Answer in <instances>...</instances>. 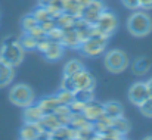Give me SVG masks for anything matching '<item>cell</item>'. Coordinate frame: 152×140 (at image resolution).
Returning <instances> with one entry per match:
<instances>
[{
  "mask_svg": "<svg viewBox=\"0 0 152 140\" xmlns=\"http://www.w3.org/2000/svg\"><path fill=\"white\" fill-rule=\"evenodd\" d=\"M24 59V49L19 44V39L16 37H7L3 42V47L0 52V61L10 66H18Z\"/></svg>",
  "mask_w": 152,
  "mask_h": 140,
  "instance_id": "cell-1",
  "label": "cell"
},
{
  "mask_svg": "<svg viewBox=\"0 0 152 140\" xmlns=\"http://www.w3.org/2000/svg\"><path fill=\"white\" fill-rule=\"evenodd\" d=\"M127 28L133 36L143 37L151 33L152 21L145 12H134L127 21Z\"/></svg>",
  "mask_w": 152,
  "mask_h": 140,
  "instance_id": "cell-2",
  "label": "cell"
},
{
  "mask_svg": "<svg viewBox=\"0 0 152 140\" xmlns=\"http://www.w3.org/2000/svg\"><path fill=\"white\" fill-rule=\"evenodd\" d=\"M9 99L12 103L18 105V106H30L33 102H34V94H33V90L25 86V84H16L10 89L9 92Z\"/></svg>",
  "mask_w": 152,
  "mask_h": 140,
  "instance_id": "cell-3",
  "label": "cell"
},
{
  "mask_svg": "<svg viewBox=\"0 0 152 140\" xmlns=\"http://www.w3.org/2000/svg\"><path fill=\"white\" fill-rule=\"evenodd\" d=\"M127 55L121 50H109L105 55V66L111 72H121L127 68Z\"/></svg>",
  "mask_w": 152,
  "mask_h": 140,
  "instance_id": "cell-4",
  "label": "cell"
},
{
  "mask_svg": "<svg viewBox=\"0 0 152 140\" xmlns=\"http://www.w3.org/2000/svg\"><path fill=\"white\" fill-rule=\"evenodd\" d=\"M106 42H108V39H105V37H90L86 42H83L78 49L87 56H98L105 50Z\"/></svg>",
  "mask_w": 152,
  "mask_h": 140,
  "instance_id": "cell-5",
  "label": "cell"
},
{
  "mask_svg": "<svg viewBox=\"0 0 152 140\" xmlns=\"http://www.w3.org/2000/svg\"><path fill=\"white\" fill-rule=\"evenodd\" d=\"M99 31H101L102 34H105V36H111L115 30H117V18L111 13V12H106V10H103L101 15H99V18L96 19V22L93 24Z\"/></svg>",
  "mask_w": 152,
  "mask_h": 140,
  "instance_id": "cell-6",
  "label": "cell"
},
{
  "mask_svg": "<svg viewBox=\"0 0 152 140\" xmlns=\"http://www.w3.org/2000/svg\"><path fill=\"white\" fill-rule=\"evenodd\" d=\"M103 10H105V6H103V3H102L101 0H92L86 7L81 9L80 18L84 19L89 24H95L96 19L99 18V15H101Z\"/></svg>",
  "mask_w": 152,
  "mask_h": 140,
  "instance_id": "cell-7",
  "label": "cell"
},
{
  "mask_svg": "<svg viewBox=\"0 0 152 140\" xmlns=\"http://www.w3.org/2000/svg\"><path fill=\"white\" fill-rule=\"evenodd\" d=\"M148 97H149V90H148L146 83H136L129 90V99L137 106Z\"/></svg>",
  "mask_w": 152,
  "mask_h": 140,
  "instance_id": "cell-8",
  "label": "cell"
},
{
  "mask_svg": "<svg viewBox=\"0 0 152 140\" xmlns=\"http://www.w3.org/2000/svg\"><path fill=\"white\" fill-rule=\"evenodd\" d=\"M83 115H84L89 121L95 122L96 120L101 118V115H103V105H102L101 102L95 100V99L90 100V102H87V103H84Z\"/></svg>",
  "mask_w": 152,
  "mask_h": 140,
  "instance_id": "cell-9",
  "label": "cell"
},
{
  "mask_svg": "<svg viewBox=\"0 0 152 140\" xmlns=\"http://www.w3.org/2000/svg\"><path fill=\"white\" fill-rule=\"evenodd\" d=\"M72 78H74V83H75L77 89H92L93 90V87H95V78L86 69H81Z\"/></svg>",
  "mask_w": 152,
  "mask_h": 140,
  "instance_id": "cell-10",
  "label": "cell"
},
{
  "mask_svg": "<svg viewBox=\"0 0 152 140\" xmlns=\"http://www.w3.org/2000/svg\"><path fill=\"white\" fill-rule=\"evenodd\" d=\"M45 117V112L43 109L40 108V105H30L25 108L24 111V118H25V122H39L40 120H43Z\"/></svg>",
  "mask_w": 152,
  "mask_h": 140,
  "instance_id": "cell-11",
  "label": "cell"
},
{
  "mask_svg": "<svg viewBox=\"0 0 152 140\" xmlns=\"http://www.w3.org/2000/svg\"><path fill=\"white\" fill-rule=\"evenodd\" d=\"M61 43H62L64 46L72 47V49H78V47H80L81 42H80L78 34H77V31H75L74 27L64 30V37H62V42H61Z\"/></svg>",
  "mask_w": 152,
  "mask_h": 140,
  "instance_id": "cell-12",
  "label": "cell"
},
{
  "mask_svg": "<svg viewBox=\"0 0 152 140\" xmlns=\"http://www.w3.org/2000/svg\"><path fill=\"white\" fill-rule=\"evenodd\" d=\"M40 133L42 131L37 122H25V125L21 130V140H36Z\"/></svg>",
  "mask_w": 152,
  "mask_h": 140,
  "instance_id": "cell-13",
  "label": "cell"
},
{
  "mask_svg": "<svg viewBox=\"0 0 152 140\" xmlns=\"http://www.w3.org/2000/svg\"><path fill=\"white\" fill-rule=\"evenodd\" d=\"M69 125L77 128V130H81V128H93V122L89 121L83 114H71L69 117Z\"/></svg>",
  "mask_w": 152,
  "mask_h": 140,
  "instance_id": "cell-14",
  "label": "cell"
},
{
  "mask_svg": "<svg viewBox=\"0 0 152 140\" xmlns=\"http://www.w3.org/2000/svg\"><path fill=\"white\" fill-rule=\"evenodd\" d=\"M13 75H15L13 66L4 63L3 61H0V87L7 86L13 80Z\"/></svg>",
  "mask_w": 152,
  "mask_h": 140,
  "instance_id": "cell-15",
  "label": "cell"
},
{
  "mask_svg": "<svg viewBox=\"0 0 152 140\" xmlns=\"http://www.w3.org/2000/svg\"><path fill=\"white\" fill-rule=\"evenodd\" d=\"M62 55H64V44L59 43V42H52L50 40V44L46 49L45 56H46L49 61H56V59H59Z\"/></svg>",
  "mask_w": 152,
  "mask_h": 140,
  "instance_id": "cell-16",
  "label": "cell"
},
{
  "mask_svg": "<svg viewBox=\"0 0 152 140\" xmlns=\"http://www.w3.org/2000/svg\"><path fill=\"white\" fill-rule=\"evenodd\" d=\"M39 105H40V108L43 109L45 115H48V114H53L55 109H56L61 103H59V100H58L56 96H48V97L42 99Z\"/></svg>",
  "mask_w": 152,
  "mask_h": 140,
  "instance_id": "cell-17",
  "label": "cell"
},
{
  "mask_svg": "<svg viewBox=\"0 0 152 140\" xmlns=\"http://www.w3.org/2000/svg\"><path fill=\"white\" fill-rule=\"evenodd\" d=\"M103 114L111 117L112 120L123 117V106L118 102H108V103L103 105Z\"/></svg>",
  "mask_w": 152,
  "mask_h": 140,
  "instance_id": "cell-18",
  "label": "cell"
},
{
  "mask_svg": "<svg viewBox=\"0 0 152 140\" xmlns=\"http://www.w3.org/2000/svg\"><path fill=\"white\" fill-rule=\"evenodd\" d=\"M151 68V61L148 58H137L133 63V72L136 75H145Z\"/></svg>",
  "mask_w": 152,
  "mask_h": 140,
  "instance_id": "cell-19",
  "label": "cell"
},
{
  "mask_svg": "<svg viewBox=\"0 0 152 140\" xmlns=\"http://www.w3.org/2000/svg\"><path fill=\"white\" fill-rule=\"evenodd\" d=\"M75 16H72V15H68V13H61L56 19H55V22H56V25L59 27V28H62V30H66V28H71V27H74V22H75Z\"/></svg>",
  "mask_w": 152,
  "mask_h": 140,
  "instance_id": "cell-20",
  "label": "cell"
},
{
  "mask_svg": "<svg viewBox=\"0 0 152 140\" xmlns=\"http://www.w3.org/2000/svg\"><path fill=\"white\" fill-rule=\"evenodd\" d=\"M64 13H68V15H72L75 18L80 16L81 13V6L77 3V0H64Z\"/></svg>",
  "mask_w": 152,
  "mask_h": 140,
  "instance_id": "cell-21",
  "label": "cell"
},
{
  "mask_svg": "<svg viewBox=\"0 0 152 140\" xmlns=\"http://www.w3.org/2000/svg\"><path fill=\"white\" fill-rule=\"evenodd\" d=\"M95 99V94L92 89H77L74 92V100H78L81 103H87Z\"/></svg>",
  "mask_w": 152,
  "mask_h": 140,
  "instance_id": "cell-22",
  "label": "cell"
},
{
  "mask_svg": "<svg viewBox=\"0 0 152 140\" xmlns=\"http://www.w3.org/2000/svg\"><path fill=\"white\" fill-rule=\"evenodd\" d=\"M112 127H114L115 130H118L123 136L130 131V122H129L126 118H123V117L114 118V120H112Z\"/></svg>",
  "mask_w": 152,
  "mask_h": 140,
  "instance_id": "cell-23",
  "label": "cell"
},
{
  "mask_svg": "<svg viewBox=\"0 0 152 140\" xmlns=\"http://www.w3.org/2000/svg\"><path fill=\"white\" fill-rule=\"evenodd\" d=\"M83 68V63L78 61V59H72L69 61L66 65H65V75H69V77H74L77 72H80Z\"/></svg>",
  "mask_w": 152,
  "mask_h": 140,
  "instance_id": "cell-24",
  "label": "cell"
},
{
  "mask_svg": "<svg viewBox=\"0 0 152 140\" xmlns=\"http://www.w3.org/2000/svg\"><path fill=\"white\" fill-rule=\"evenodd\" d=\"M19 44L24 50H33V49H37V40L31 34L25 33V36H22L19 39Z\"/></svg>",
  "mask_w": 152,
  "mask_h": 140,
  "instance_id": "cell-25",
  "label": "cell"
},
{
  "mask_svg": "<svg viewBox=\"0 0 152 140\" xmlns=\"http://www.w3.org/2000/svg\"><path fill=\"white\" fill-rule=\"evenodd\" d=\"M39 25V21L34 18V15L31 13V15H25L24 18H22V28H24V31L25 33H28V31H31L34 27H37Z\"/></svg>",
  "mask_w": 152,
  "mask_h": 140,
  "instance_id": "cell-26",
  "label": "cell"
},
{
  "mask_svg": "<svg viewBox=\"0 0 152 140\" xmlns=\"http://www.w3.org/2000/svg\"><path fill=\"white\" fill-rule=\"evenodd\" d=\"M33 15H34V18L39 21V24L43 22V21H48V19H53L50 16V13H49V10H48L46 7H43V6H40L39 9H36Z\"/></svg>",
  "mask_w": 152,
  "mask_h": 140,
  "instance_id": "cell-27",
  "label": "cell"
},
{
  "mask_svg": "<svg viewBox=\"0 0 152 140\" xmlns=\"http://www.w3.org/2000/svg\"><path fill=\"white\" fill-rule=\"evenodd\" d=\"M58 100L61 105H69L72 100H74V93L72 92H68V90H61L59 93L56 94Z\"/></svg>",
  "mask_w": 152,
  "mask_h": 140,
  "instance_id": "cell-28",
  "label": "cell"
},
{
  "mask_svg": "<svg viewBox=\"0 0 152 140\" xmlns=\"http://www.w3.org/2000/svg\"><path fill=\"white\" fill-rule=\"evenodd\" d=\"M46 36H48V39L52 40V42H59V43H61V42H62V37H64V30L59 28V27L56 25L53 30H50V31L46 34Z\"/></svg>",
  "mask_w": 152,
  "mask_h": 140,
  "instance_id": "cell-29",
  "label": "cell"
},
{
  "mask_svg": "<svg viewBox=\"0 0 152 140\" xmlns=\"http://www.w3.org/2000/svg\"><path fill=\"white\" fill-rule=\"evenodd\" d=\"M139 108H140V112L145 115V117H152V97L149 96L148 99H145L140 105H139Z\"/></svg>",
  "mask_w": 152,
  "mask_h": 140,
  "instance_id": "cell-30",
  "label": "cell"
},
{
  "mask_svg": "<svg viewBox=\"0 0 152 140\" xmlns=\"http://www.w3.org/2000/svg\"><path fill=\"white\" fill-rule=\"evenodd\" d=\"M62 90H68V92H72V93L77 90V86H75L72 77L64 75V80H62Z\"/></svg>",
  "mask_w": 152,
  "mask_h": 140,
  "instance_id": "cell-31",
  "label": "cell"
},
{
  "mask_svg": "<svg viewBox=\"0 0 152 140\" xmlns=\"http://www.w3.org/2000/svg\"><path fill=\"white\" fill-rule=\"evenodd\" d=\"M28 34H31L36 40H40V39H45L46 37V31L40 27V25H37V27H34L31 31H28Z\"/></svg>",
  "mask_w": 152,
  "mask_h": 140,
  "instance_id": "cell-32",
  "label": "cell"
},
{
  "mask_svg": "<svg viewBox=\"0 0 152 140\" xmlns=\"http://www.w3.org/2000/svg\"><path fill=\"white\" fill-rule=\"evenodd\" d=\"M68 106H69V109H71V114H83L84 103H81V102H78V100H72Z\"/></svg>",
  "mask_w": 152,
  "mask_h": 140,
  "instance_id": "cell-33",
  "label": "cell"
},
{
  "mask_svg": "<svg viewBox=\"0 0 152 140\" xmlns=\"http://www.w3.org/2000/svg\"><path fill=\"white\" fill-rule=\"evenodd\" d=\"M53 114H58V115H65V117H71V109L68 105H59Z\"/></svg>",
  "mask_w": 152,
  "mask_h": 140,
  "instance_id": "cell-34",
  "label": "cell"
},
{
  "mask_svg": "<svg viewBox=\"0 0 152 140\" xmlns=\"http://www.w3.org/2000/svg\"><path fill=\"white\" fill-rule=\"evenodd\" d=\"M45 31H46V34L50 31V30H53L55 27H56V22H55V19H48V21H43V22H40L39 24Z\"/></svg>",
  "mask_w": 152,
  "mask_h": 140,
  "instance_id": "cell-35",
  "label": "cell"
},
{
  "mask_svg": "<svg viewBox=\"0 0 152 140\" xmlns=\"http://www.w3.org/2000/svg\"><path fill=\"white\" fill-rule=\"evenodd\" d=\"M124 6H127L129 9H139L140 7V0H123Z\"/></svg>",
  "mask_w": 152,
  "mask_h": 140,
  "instance_id": "cell-36",
  "label": "cell"
},
{
  "mask_svg": "<svg viewBox=\"0 0 152 140\" xmlns=\"http://www.w3.org/2000/svg\"><path fill=\"white\" fill-rule=\"evenodd\" d=\"M140 7H143V9H152V0H140Z\"/></svg>",
  "mask_w": 152,
  "mask_h": 140,
  "instance_id": "cell-37",
  "label": "cell"
},
{
  "mask_svg": "<svg viewBox=\"0 0 152 140\" xmlns=\"http://www.w3.org/2000/svg\"><path fill=\"white\" fill-rule=\"evenodd\" d=\"M90 1H92V0H77V3L81 6V9H83V7H86V6H87Z\"/></svg>",
  "mask_w": 152,
  "mask_h": 140,
  "instance_id": "cell-38",
  "label": "cell"
},
{
  "mask_svg": "<svg viewBox=\"0 0 152 140\" xmlns=\"http://www.w3.org/2000/svg\"><path fill=\"white\" fill-rule=\"evenodd\" d=\"M145 140H152V136H151V137H146V139H145Z\"/></svg>",
  "mask_w": 152,
  "mask_h": 140,
  "instance_id": "cell-39",
  "label": "cell"
},
{
  "mask_svg": "<svg viewBox=\"0 0 152 140\" xmlns=\"http://www.w3.org/2000/svg\"><path fill=\"white\" fill-rule=\"evenodd\" d=\"M65 140H75V139H65Z\"/></svg>",
  "mask_w": 152,
  "mask_h": 140,
  "instance_id": "cell-40",
  "label": "cell"
},
{
  "mask_svg": "<svg viewBox=\"0 0 152 140\" xmlns=\"http://www.w3.org/2000/svg\"><path fill=\"white\" fill-rule=\"evenodd\" d=\"M36 140H40V139H36Z\"/></svg>",
  "mask_w": 152,
  "mask_h": 140,
  "instance_id": "cell-41",
  "label": "cell"
},
{
  "mask_svg": "<svg viewBox=\"0 0 152 140\" xmlns=\"http://www.w3.org/2000/svg\"><path fill=\"white\" fill-rule=\"evenodd\" d=\"M121 140H124V139H121Z\"/></svg>",
  "mask_w": 152,
  "mask_h": 140,
  "instance_id": "cell-42",
  "label": "cell"
}]
</instances>
